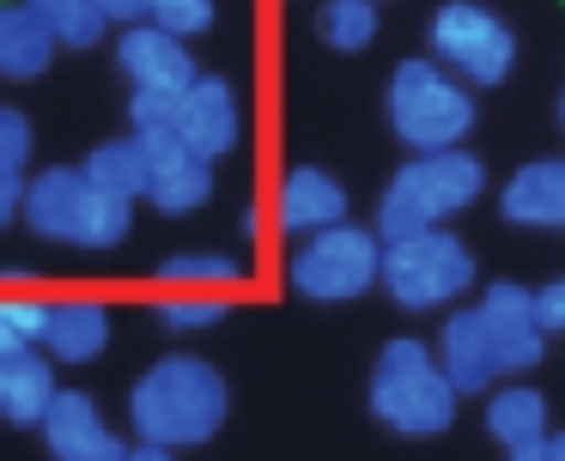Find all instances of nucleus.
I'll return each mask as SVG.
<instances>
[{
	"mask_svg": "<svg viewBox=\"0 0 565 461\" xmlns=\"http://www.w3.org/2000/svg\"><path fill=\"white\" fill-rule=\"evenodd\" d=\"M225 412H232V388L195 352H171L159 358L128 395V419H135L140 443L164 449H201L220 437Z\"/></svg>",
	"mask_w": 565,
	"mask_h": 461,
	"instance_id": "nucleus-1",
	"label": "nucleus"
},
{
	"mask_svg": "<svg viewBox=\"0 0 565 461\" xmlns=\"http://www.w3.org/2000/svg\"><path fill=\"white\" fill-rule=\"evenodd\" d=\"M487 194V164L462 146L450 152H414L402 170L390 176L377 201V237H414V230H431L444 218H456L462 206H475Z\"/></svg>",
	"mask_w": 565,
	"mask_h": 461,
	"instance_id": "nucleus-2",
	"label": "nucleus"
},
{
	"mask_svg": "<svg viewBox=\"0 0 565 461\" xmlns=\"http://www.w3.org/2000/svg\"><path fill=\"white\" fill-rule=\"evenodd\" d=\"M25 225L43 243H74V249H116L135 225V201L110 194L86 170H43L25 189Z\"/></svg>",
	"mask_w": 565,
	"mask_h": 461,
	"instance_id": "nucleus-3",
	"label": "nucleus"
},
{
	"mask_svg": "<svg viewBox=\"0 0 565 461\" xmlns=\"http://www.w3.org/2000/svg\"><path fill=\"white\" fill-rule=\"evenodd\" d=\"M383 109H390V128L407 152H450V146H462V133L475 128V97H468V85L456 79L438 55L402 61V67L390 73Z\"/></svg>",
	"mask_w": 565,
	"mask_h": 461,
	"instance_id": "nucleus-4",
	"label": "nucleus"
},
{
	"mask_svg": "<svg viewBox=\"0 0 565 461\" xmlns=\"http://www.w3.org/2000/svg\"><path fill=\"white\" fill-rule=\"evenodd\" d=\"M456 395L462 388L444 376V364L431 358L419 340H390L377 352L371 371V412L402 437H438L456 419Z\"/></svg>",
	"mask_w": 565,
	"mask_h": 461,
	"instance_id": "nucleus-5",
	"label": "nucleus"
},
{
	"mask_svg": "<svg viewBox=\"0 0 565 461\" xmlns=\"http://www.w3.org/2000/svg\"><path fill=\"white\" fill-rule=\"evenodd\" d=\"M286 279L310 303H353L371 286H383V243H377V230L341 218V225L310 230L298 243V255L286 261Z\"/></svg>",
	"mask_w": 565,
	"mask_h": 461,
	"instance_id": "nucleus-6",
	"label": "nucleus"
},
{
	"mask_svg": "<svg viewBox=\"0 0 565 461\" xmlns=\"http://www.w3.org/2000/svg\"><path fill=\"white\" fill-rule=\"evenodd\" d=\"M475 286V255L462 237H450L444 225L414 230V237L383 243V291L402 310H444Z\"/></svg>",
	"mask_w": 565,
	"mask_h": 461,
	"instance_id": "nucleus-7",
	"label": "nucleus"
},
{
	"mask_svg": "<svg viewBox=\"0 0 565 461\" xmlns=\"http://www.w3.org/2000/svg\"><path fill=\"white\" fill-rule=\"evenodd\" d=\"M431 55L456 67V79L468 85H504L516 67V36L480 0H444L431 12Z\"/></svg>",
	"mask_w": 565,
	"mask_h": 461,
	"instance_id": "nucleus-8",
	"label": "nucleus"
},
{
	"mask_svg": "<svg viewBox=\"0 0 565 461\" xmlns=\"http://www.w3.org/2000/svg\"><path fill=\"white\" fill-rule=\"evenodd\" d=\"M116 67L128 73L135 92H189L201 79L195 55H189V36L164 31V24H122L116 36Z\"/></svg>",
	"mask_w": 565,
	"mask_h": 461,
	"instance_id": "nucleus-9",
	"label": "nucleus"
},
{
	"mask_svg": "<svg viewBox=\"0 0 565 461\" xmlns=\"http://www.w3.org/2000/svg\"><path fill=\"white\" fill-rule=\"evenodd\" d=\"M140 140H147V164H152L147 201L159 206V213H195V206H207L213 158H201L177 128H152V133H140Z\"/></svg>",
	"mask_w": 565,
	"mask_h": 461,
	"instance_id": "nucleus-10",
	"label": "nucleus"
},
{
	"mask_svg": "<svg viewBox=\"0 0 565 461\" xmlns=\"http://www.w3.org/2000/svg\"><path fill=\"white\" fill-rule=\"evenodd\" d=\"M171 128L183 133V140L195 146L201 158H225L237 140H244V104H237L232 79H220V73H201V79L189 85L183 97H177Z\"/></svg>",
	"mask_w": 565,
	"mask_h": 461,
	"instance_id": "nucleus-11",
	"label": "nucleus"
},
{
	"mask_svg": "<svg viewBox=\"0 0 565 461\" xmlns=\"http://www.w3.org/2000/svg\"><path fill=\"white\" fill-rule=\"evenodd\" d=\"M480 315H487L492 340H499L504 371H535L541 352H547V328H541L535 291L516 286V279H492V286L480 291Z\"/></svg>",
	"mask_w": 565,
	"mask_h": 461,
	"instance_id": "nucleus-12",
	"label": "nucleus"
},
{
	"mask_svg": "<svg viewBox=\"0 0 565 461\" xmlns=\"http://www.w3.org/2000/svg\"><path fill=\"white\" fill-rule=\"evenodd\" d=\"M43 443H50L55 461H122V437L104 425L98 400L86 395V388H62L50 407V419H43Z\"/></svg>",
	"mask_w": 565,
	"mask_h": 461,
	"instance_id": "nucleus-13",
	"label": "nucleus"
},
{
	"mask_svg": "<svg viewBox=\"0 0 565 461\" xmlns=\"http://www.w3.org/2000/svg\"><path fill=\"white\" fill-rule=\"evenodd\" d=\"M438 364H444V376H450L462 395H487L492 383H499V340H492V328H487V315L480 310H456L450 322H444V334H438Z\"/></svg>",
	"mask_w": 565,
	"mask_h": 461,
	"instance_id": "nucleus-14",
	"label": "nucleus"
},
{
	"mask_svg": "<svg viewBox=\"0 0 565 461\" xmlns=\"http://www.w3.org/2000/svg\"><path fill=\"white\" fill-rule=\"evenodd\" d=\"M274 213L292 237H310V230H329L347 218V189L317 164H298L280 176V194H274Z\"/></svg>",
	"mask_w": 565,
	"mask_h": 461,
	"instance_id": "nucleus-15",
	"label": "nucleus"
},
{
	"mask_svg": "<svg viewBox=\"0 0 565 461\" xmlns=\"http://www.w3.org/2000/svg\"><path fill=\"white\" fill-rule=\"evenodd\" d=\"M499 213L529 230H565V158L523 164L499 194Z\"/></svg>",
	"mask_w": 565,
	"mask_h": 461,
	"instance_id": "nucleus-16",
	"label": "nucleus"
},
{
	"mask_svg": "<svg viewBox=\"0 0 565 461\" xmlns=\"http://www.w3.org/2000/svg\"><path fill=\"white\" fill-rule=\"evenodd\" d=\"M55 395H62V388H55L50 358H38V346L13 352V358L0 364V419H7V425H38V431H43Z\"/></svg>",
	"mask_w": 565,
	"mask_h": 461,
	"instance_id": "nucleus-17",
	"label": "nucleus"
},
{
	"mask_svg": "<svg viewBox=\"0 0 565 461\" xmlns=\"http://www.w3.org/2000/svg\"><path fill=\"white\" fill-rule=\"evenodd\" d=\"M110 346V310L92 298H67V303H50V334H43V352L62 364H92L104 358Z\"/></svg>",
	"mask_w": 565,
	"mask_h": 461,
	"instance_id": "nucleus-18",
	"label": "nucleus"
},
{
	"mask_svg": "<svg viewBox=\"0 0 565 461\" xmlns=\"http://www.w3.org/2000/svg\"><path fill=\"white\" fill-rule=\"evenodd\" d=\"M55 31L31 12V0L0 7V79H38L55 61Z\"/></svg>",
	"mask_w": 565,
	"mask_h": 461,
	"instance_id": "nucleus-19",
	"label": "nucleus"
},
{
	"mask_svg": "<svg viewBox=\"0 0 565 461\" xmlns=\"http://www.w3.org/2000/svg\"><path fill=\"white\" fill-rule=\"evenodd\" d=\"M487 431H492V443H504V449L529 443V437H547V400H541V388H529V383L492 388L487 395Z\"/></svg>",
	"mask_w": 565,
	"mask_h": 461,
	"instance_id": "nucleus-20",
	"label": "nucleus"
},
{
	"mask_svg": "<svg viewBox=\"0 0 565 461\" xmlns=\"http://www.w3.org/2000/svg\"><path fill=\"white\" fill-rule=\"evenodd\" d=\"M79 170H86V176L98 182V189L128 194V201H147V176H152V164H147V140H140V133L92 146V158H86Z\"/></svg>",
	"mask_w": 565,
	"mask_h": 461,
	"instance_id": "nucleus-21",
	"label": "nucleus"
},
{
	"mask_svg": "<svg viewBox=\"0 0 565 461\" xmlns=\"http://www.w3.org/2000/svg\"><path fill=\"white\" fill-rule=\"evenodd\" d=\"M317 36L329 49H341V55L371 49V43H377V0H322Z\"/></svg>",
	"mask_w": 565,
	"mask_h": 461,
	"instance_id": "nucleus-22",
	"label": "nucleus"
},
{
	"mask_svg": "<svg viewBox=\"0 0 565 461\" xmlns=\"http://www.w3.org/2000/svg\"><path fill=\"white\" fill-rule=\"evenodd\" d=\"M159 286H171V291H232V286H244V261H232V255H171V261H159Z\"/></svg>",
	"mask_w": 565,
	"mask_h": 461,
	"instance_id": "nucleus-23",
	"label": "nucleus"
},
{
	"mask_svg": "<svg viewBox=\"0 0 565 461\" xmlns=\"http://www.w3.org/2000/svg\"><path fill=\"white\" fill-rule=\"evenodd\" d=\"M31 12L50 24L62 49H92L104 31H110V19H104L98 0H31Z\"/></svg>",
	"mask_w": 565,
	"mask_h": 461,
	"instance_id": "nucleus-24",
	"label": "nucleus"
},
{
	"mask_svg": "<svg viewBox=\"0 0 565 461\" xmlns=\"http://www.w3.org/2000/svg\"><path fill=\"white\" fill-rule=\"evenodd\" d=\"M225 291H171V298L159 303V322L177 328V334H201V328H220L225 322Z\"/></svg>",
	"mask_w": 565,
	"mask_h": 461,
	"instance_id": "nucleus-25",
	"label": "nucleus"
},
{
	"mask_svg": "<svg viewBox=\"0 0 565 461\" xmlns=\"http://www.w3.org/2000/svg\"><path fill=\"white\" fill-rule=\"evenodd\" d=\"M0 334H7V346H43V334H50V303L38 298H0Z\"/></svg>",
	"mask_w": 565,
	"mask_h": 461,
	"instance_id": "nucleus-26",
	"label": "nucleus"
},
{
	"mask_svg": "<svg viewBox=\"0 0 565 461\" xmlns=\"http://www.w3.org/2000/svg\"><path fill=\"white\" fill-rule=\"evenodd\" d=\"M152 24L177 36H201L213 24V0H152Z\"/></svg>",
	"mask_w": 565,
	"mask_h": 461,
	"instance_id": "nucleus-27",
	"label": "nucleus"
},
{
	"mask_svg": "<svg viewBox=\"0 0 565 461\" xmlns=\"http://www.w3.org/2000/svg\"><path fill=\"white\" fill-rule=\"evenodd\" d=\"M31 164V121L13 104H0V170H25Z\"/></svg>",
	"mask_w": 565,
	"mask_h": 461,
	"instance_id": "nucleus-28",
	"label": "nucleus"
},
{
	"mask_svg": "<svg viewBox=\"0 0 565 461\" xmlns=\"http://www.w3.org/2000/svg\"><path fill=\"white\" fill-rule=\"evenodd\" d=\"M177 97H183V92H177ZM177 97H171V92H135V97H128V116H135V133L171 128V116H177Z\"/></svg>",
	"mask_w": 565,
	"mask_h": 461,
	"instance_id": "nucleus-29",
	"label": "nucleus"
},
{
	"mask_svg": "<svg viewBox=\"0 0 565 461\" xmlns=\"http://www.w3.org/2000/svg\"><path fill=\"white\" fill-rule=\"evenodd\" d=\"M535 310H541V328H547V334H565V279H553V286L535 291Z\"/></svg>",
	"mask_w": 565,
	"mask_h": 461,
	"instance_id": "nucleus-30",
	"label": "nucleus"
},
{
	"mask_svg": "<svg viewBox=\"0 0 565 461\" xmlns=\"http://www.w3.org/2000/svg\"><path fill=\"white\" fill-rule=\"evenodd\" d=\"M25 189H31V182L19 176V170H0V230L25 213Z\"/></svg>",
	"mask_w": 565,
	"mask_h": 461,
	"instance_id": "nucleus-31",
	"label": "nucleus"
},
{
	"mask_svg": "<svg viewBox=\"0 0 565 461\" xmlns=\"http://www.w3.org/2000/svg\"><path fill=\"white\" fill-rule=\"evenodd\" d=\"M104 7V19L110 24H140V19H152V0H98Z\"/></svg>",
	"mask_w": 565,
	"mask_h": 461,
	"instance_id": "nucleus-32",
	"label": "nucleus"
},
{
	"mask_svg": "<svg viewBox=\"0 0 565 461\" xmlns=\"http://www.w3.org/2000/svg\"><path fill=\"white\" fill-rule=\"evenodd\" d=\"M504 461H553V449H547V437H529V443L504 449Z\"/></svg>",
	"mask_w": 565,
	"mask_h": 461,
	"instance_id": "nucleus-33",
	"label": "nucleus"
},
{
	"mask_svg": "<svg viewBox=\"0 0 565 461\" xmlns=\"http://www.w3.org/2000/svg\"><path fill=\"white\" fill-rule=\"evenodd\" d=\"M122 461H171V449H164V443H140V449H128Z\"/></svg>",
	"mask_w": 565,
	"mask_h": 461,
	"instance_id": "nucleus-34",
	"label": "nucleus"
},
{
	"mask_svg": "<svg viewBox=\"0 0 565 461\" xmlns=\"http://www.w3.org/2000/svg\"><path fill=\"white\" fill-rule=\"evenodd\" d=\"M0 279H7L13 291H25L31 286V267H0Z\"/></svg>",
	"mask_w": 565,
	"mask_h": 461,
	"instance_id": "nucleus-35",
	"label": "nucleus"
},
{
	"mask_svg": "<svg viewBox=\"0 0 565 461\" xmlns=\"http://www.w3.org/2000/svg\"><path fill=\"white\" fill-rule=\"evenodd\" d=\"M547 449H553V461H565V431H553V437H547Z\"/></svg>",
	"mask_w": 565,
	"mask_h": 461,
	"instance_id": "nucleus-36",
	"label": "nucleus"
},
{
	"mask_svg": "<svg viewBox=\"0 0 565 461\" xmlns=\"http://www.w3.org/2000/svg\"><path fill=\"white\" fill-rule=\"evenodd\" d=\"M13 352H19V346H7V334H0V364L13 358ZM25 352H31V346H25Z\"/></svg>",
	"mask_w": 565,
	"mask_h": 461,
	"instance_id": "nucleus-37",
	"label": "nucleus"
},
{
	"mask_svg": "<svg viewBox=\"0 0 565 461\" xmlns=\"http://www.w3.org/2000/svg\"><path fill=\"white\" fill-rule=\"evenodd\" d=\"M559 121H565V97H559Z\"/></svg>",
	"mask_w": 565,
	"mask_h": 461,
	"instance_id": "nucleus-38",
	"label": "nucleus"
}]
</instances>
